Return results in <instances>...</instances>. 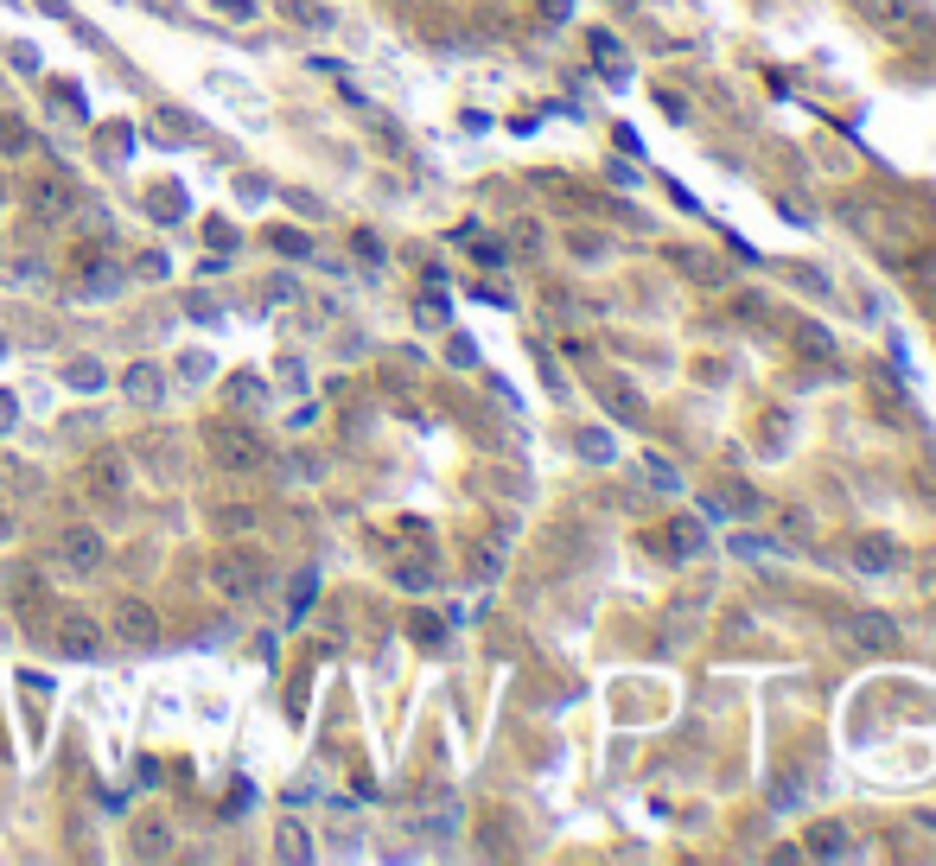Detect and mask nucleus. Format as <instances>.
Returning a JSON list of instances; mask_svg holds the SVG:
<instances>
[{"label":"nucleus","instance_id":"obj_1","mask_svg":"<svg viewBox=\"0 0 936 866\" xmlns=\"http://www.w3.org/2000/svg\"><path fill=\"white\" fill-rule=\"evenodd\" d=\"M204 453H211L217 472L242 478V472H255V465H262V433L242 427V421H211V427H204Z\"/></svg>","mask_w":936,"mask_h":866},{"label":"nucleus","instance_id":"obj_2","mask_svg":"<svg viewBox=\"0 0 936 866\" xmlns=\"http://www.w3.org/2000/svg\"><path fill=\"white\" fill-rule=\"evenodd\" d=\"M102 561H109V542H102V529H90V523H71L58 535V548H51V574L58 580H96Z\"/></svg>","mask_w":936,"mask_h":866},{"label":"nucleus","instance_id":"obj_3","mask_svg":"<svg viewBox=\"0 0 936 866\" xmlns=\"http://www.w3.org/2000/svg\"><path fill=\"white\" fill-rule=\"evenodd\" d=\"M262 580H268V567L255 561V554H223V561H211V586L223 599H249Z\"/></svg>","mask_w":936,"mask_h":866},{"label":"nucleus","instance_id":"obj_4","mask_svg":"<svg viewBox=\"0 0 936 866\" xmlns=\"http://www.w3.org/2000/svg\"><path fill=\"white\" fill-rule=\"evenodd\" d=\"M109 631H121L128 644H147V637L160 631V612H153L147 599H115V612H109Z\"/></svg>","mask_w":936,"mask_h":866},{"label":"nucleus","instance_id":"obj_5","mask_svg":"<svg viewBox=\"0 0 936 866\" xmlns=\"http://www.w3.org/2000/svg\"><path fill=\"white\" fill-rule=\"evenodd\" d=\"M121 395H128L134 408H153V402H166V376H160V363H134V370L121 376Z\"/></svg>","mask_w":936,"mask_h":866},{"label":"nucleus","instance_id":"obj_6","mask_svg":"<svg viewBox=\"0 0 936 866\" xmlns=\"http://www.w3.org/2000/svg\"><path fill=\"white\" fill-rule=\"evenodd\" d=\"M32 211H45V217L77 211V185L71 179H39V185H32Z\"/></svg>","mask_w":936,"mask_h":866},{"label":"nucleus","instance_id":"obj_7","mask_svg":"<svg viewBox=\"0 0 936 866\" xmlns=\"http://www.w3.org/2000/svg\"><path fill=\"white\" fill-rule=\"evenodd\" d=\"M58 650H64V656H96V625L71 612V618L58 625Z\"/></svg>","mask_w":936,"mask_h":866},{"label":"nucleus","instance_id":"obj_8","mask_svg":"<svg viewBox=\"0 0 936 866\" xmlns=\"http://www.w3.org/2000/svg\"><path fill=\"white\" fill-rule=\"evenodd\" d=\"M64 383H71V389H83V395H90V389H102V383H109V370H102V363H96V357H71V363H64Z\"/></svg>","mask_w":936,"mask_h":866},{"label":"nucleus","instance_id":"obj_9","mask_svg":"<svg viewBox=\"0 0 936 866\" xmlns=\"http://www.w3.org/2000/svg\"><path fill=\"white\" fill-rule=\"evenodd\" d=\"M274 854H281V860H306V854H312V847H306V828H300V822H281V841H274Z\"/></svg>","mask_w":936,"mask_h":866},{"label":"nucleus","instance_id":"obj_10","mask_svg":"<svg viewBox=\"0 0 936 866\" xmlns=\"http://www.w3.org/2000/svg\"><path fill=\"white\" fill-rule=\"evenodd\" d=\"M26 147H32V134L13 115H0V153H26Z\"/></svg>","mask_w":936,"mask_h":866},{"label":"nucleus","instance_id":"obj_11","mask_svg":"<svg viewBox=\"0 0 936 866\" xmlns=\"http://www.w3.org/2000/svg\"><path fill=\"white\" fill-rule=\"evenodd\" d=\"M90 478H96V491H109V497L121 491V465H115V459H96V465H90Z\"/></svg>","mask_w":936,"mask_h":866},{"label":"nucleus","instance_id":"obj_12","mask_svg":"<svg viewBox=\"0 0 936 866\" xmlns=\"http://www.w3.org/2000/svg\"><path fill=\"white\" fill-rule=\"evenodd\" d=\"M274 249H281V255H306V236H293V230H274Z\"/></svg>","mask_w":936,"mask_h":866},{"label":"nucleus","instance_id":"obj_13","mask_svg":"<svg viewBox=\"0 0 936 866\" xmlns=\"http://www.w3.org/2000/svg\"><path fill=\"white\" fill-rule=\"evenodd\" d=\"M211 7H217V13H230V20H249L255 0H211Z\"/></svg>","mask_w":936,"mask_h":866},{"label":"nucleus","instance_id":"obj_14","mask_svg":"<svg viewBox=\"0 0 936 866\" xmlns=\"http://www.w3.org/2000/svg\"><path fill=\"white\" fill-rule=\"evenodd\" d=\"M153 211H166V217H179V211H185V198H179V192H153Z\"/></svg>","mask_w":936,"mask_h":866},{"label":"nucleus","instance_id":"obj_15","mask_svg":"<svg viewBox=\"0 0 936 866\" xmlns=\"http://www.w3.org/2000/svg\"><path fill=\"white\" fill-rule=\"evenodd\" d=\"M185 313H192V319H217V300H204V293H192V300H185Z\"/></svg>","mask_w":936,"mask_h":866},{"label":"nucleus","instance_id":"obj_16","mask_svg":"<svg viewBox=\"0 0 936 866\" xmlns=\"http://www.w3.org/2000/svg\"><path fill=\"white\" fill-rule=\"evenodd\" d=\"M230 395H236V402H255V395H262V383H255V376H236Z\"/></svg>","mask_w":936,"mask_h":866},{"label":"nucleus","instance_id":"obj_17","mask_svg":"<svg viewBox=\"0 0 936 866\" xmlns=\"http://www.w3.org/2000/svg\"><path fill=\"white\" fill-rule=\"evenodd\" d=\"M211 242H217V255H236V230H230V223H217Z\"/></svg>","mask_w":936,"mask_h":866},{"label":"nucleus","instance_id":"obj_18","mask_svg":"<svg viewBox=\"0 0 936 866\" xmlns=\"http://www.w3.org/2000/svg\"><path fill=\"white\" fill-rule=\"evenodd\" d=\"M217 523H223V529H249L255 516H249V510H217Z\"/></svg>","mask_w":936,"mask_h":866},{"label":"nucleus","instance_id":"obj_19","mask_svg":"<svg viewBox=\"0 0 936 866\" xmlns=\"http://www.w3.org/2000/svg\"><path fill=\"white\" fill-rule=\"evenodd\" d=\"M13 421H20V402H13V395H0V433H7Z\"/></svg>","mask_w":936,"mask_h":866},{"label":"nucleus","instance_id":"obj_20","mask_svg":"<svg viewBox=\"0 0 936 866\" xmlns=\"http://www.w3.org/2000/svg\"><path fill=\"white\" fill-rule=\"evenodd\" d=\"M7 535H13V510L0 504V542H7Z\"/></svg>","mask_w":936,"mask_h":866}]
</instances>
